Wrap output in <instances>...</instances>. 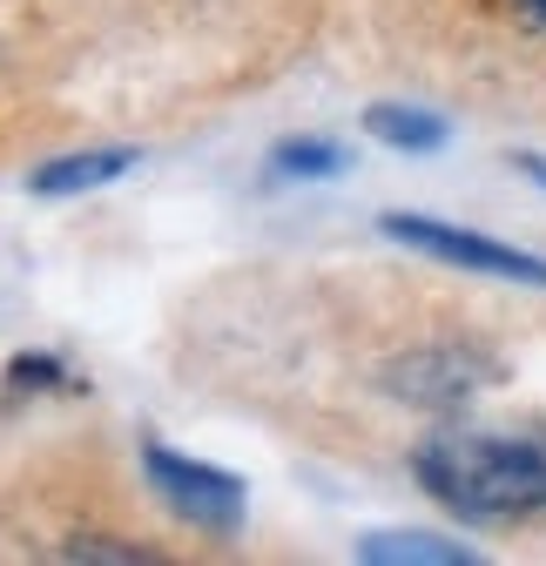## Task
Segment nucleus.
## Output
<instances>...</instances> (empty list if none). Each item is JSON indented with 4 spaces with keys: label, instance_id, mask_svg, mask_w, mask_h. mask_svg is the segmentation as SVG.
Listing matches in <instances>:
<instances>
[{
    "label": "nucleus",
    "instance_id": "1",
    "mask_svg": "<svg viewBox=\"0 0 546 566\" xmlns=\"http://www.w3.org/2000/svg\"><path fill=\"white\" fill-rule=\"evenodd\" d=\"M412 479L465 526H506L546 513V424L486 432V424H439L412 446Z\"/></svg>",
    "mask_w": 546,
    "mask_h": 566
},
{
    "label": "nucleus",
    "instance_id": "2",
    "mask_svg": "<svg viewBox=\"0 0 546 566\" xmlns=\"http://www.w3.org/2000/svg\"><path fill=\"white\" fill-rule=\"evenodd\" d=\"M500 385V358L480 344H419V350H405V358H391L378 371V391L398 398V405H412V411H432V418H452L465 411L480 391Z\"/></svg>",
    "mask_w": 546,
    "mask_h": 566
},
{
    "label": "nucleus",
    "instance_id": "3",
    "mask_svg": "<svg viewBox=\"0 0 546 566\" xmlns=\"http://www.w3.org/2000/svg\"><path fill=\"white\" fill-rule=\"evenodd\" d=\"M143 479H149V492H156V500H162L189 533L230 539V533L243 526V513H250L243 479L202 465V459H182V452H169V446H149V452H143Z\"/></svg>",
    "mask_w": 546,
    "mask_h": 566
},
{
    "label": "nucleus",
    "instance_id": "4",
    "mask_svg": "<svg viewBox=\"0 0 546 566\" xmlns=\"http://www.w3.org/2000/svg\"><path fill=\"white\" fill-rule=\"evenodd\" d=\"M378 230L419 256H439V263H459V270H480V276H506V283H533L546 291V256L533 250H513V243H493L480 230H459V223H439V217H378Z\"/></svg>",
    "mask_w": 546,
    "mask_h": 566
},
{
    "label": "nucleus",
    "instance_id": "5",
    "mask_svg": "<svg viewBox=\"0 0 546 566\" xmlns=\"http://www.w3.org/2000/svg\"><path fill=\"white\" fill-rule=\"evenodd\" d=\"M135 169V149H82V156H54L28 176L34 196H88L102 182H122Z\"/></svg>",
    "mask_w": 546,
    "mask_h": 566
},
{
    "label": "nucleus",
    "instance_id": "6",
    "mask_svg": "<svg viewBox=\"0 0 546 566\" xmlns=\"http://www.w3.org/2000/svg\"><path fill=\"white\" fill-rule=\"evenodd\" d=\"M365 135L385 142V149H398V156H432V149L452 142V128L432 108H405V102H371L365 108Z\"/></svg>",
    "mask_w": 546,
    "mask_h": 566
},
{
    "label": "nucleus",
    "instance_id": "7",
    "mask_svg": "<svg viewBox=\"0 0 546 566\" xmlns=\"http://www.w3.org/2000/svg\"><path fill=\"white\" fill-rule=\"evenodd\" d=\"M365 566H472L480 553L459 539H432V533H371L358 546Z\"/></svg>",
    "mask_w": 546,
    "mask_h": 566
},
{
    "label": "nucleus",
    "instance_id": "8",
    "mask_svg": "<svg viewBox=\"0 0 546 566\" xmlns=\"http://www.w3.org/2000/svg\"><path fill=\"white\" fill-rule=\"evenodd\" d=\"M54 559H95V566H156L149 546H128V539H108V533H82V539H67L54 546Z\"/></svg>",
    "mask_w": 546,
    "mask_h": 566
},
{
    "label": "nucleus",
    "instance_id": "9",
    "mask_svg": "<svg viewBox=\"0 0 546 566\" xmlns=\"http://www.w3.org/2000/svg\"><path fill=\"white\" fill-rule=\"evenodd\" d=\"M337 169H345L337 142H284L277 149V176H337Z\"/></svg>",
    "mask_w": 546,
    "mask_h": 566
},
{
    "label": "nucleus",
    "instance_id": "10",
    "mask_svg": "<svg viewBox=\"0 0 546 566\" xmlns=\"http://www.w3.org/2000/svg\"><path fill=\"white\" fill-rule=\"evenodd\" d=\"M519 8H526V14H533L539 28H546V0H519Z\"/></svg>",
    "mask_w": 546,
    "mask_h": 566
}]
</instances>
